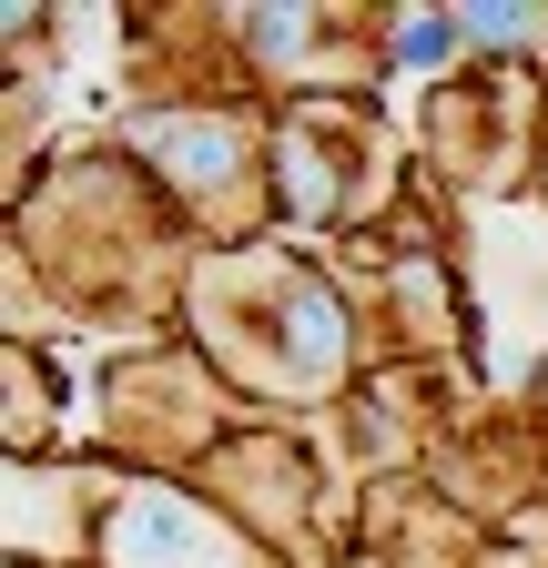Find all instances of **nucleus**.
Wrapping results in <instances>:
<instances>
[{"mask_svg":"<svg viewBox=\"0 0 548 568\" xmlns=\"http://www.w3.org/2000/svg\"><path fill=\"white\" fill-rule=\"evenodd\" d=\"M153 153H163L173 173H193V183H214V173L234 163V132H224V122H153Z\"/></svg>","mask_w":548,"mask_h":568,"instance_id":"1","label":"nucleus"},{"mask_svg":"<svg viewBox=\"0 0 548 568\" xmlns=\"http://www.w3.org/2000/svg\"><path fill=\"white\" fill-rule=\"evenodd\" d=\"M396 51H406V61H437V51H447V21H406Z\"/></svg>","mask_w":548,"mask_h":568,"instance_id":"2","label":"nucleus"},{"mask_svg":"<svg viewBox=\"0 0 548 568\" xmlns=\"http://www.w3.org/2000/svg\"><path fill=\"white\" fill-rule=\"evenodd\" d=\"M477 31H488V41H528L538 21H528V11H477Z\"/></svg>","mask_w":548,"mask_h":568,"instance_id":"3","label":"nucleus"}]
</instances>
